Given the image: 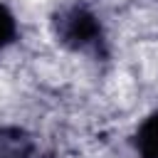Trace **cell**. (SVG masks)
<instances>
[{
    "instance_id": "1",
    "label": "cell",
    "mask_w": 158,
    "mask_h": 158,
    "mask_svg": "<svg viewBox=\"0 0 158 158\" xmlns=\"http://www.w3.org/2000/svg\"><path fill=\"white\" fill-rule=\"evenodd\" d=\"M49 32L54 42L72 54H84L96 62L109 57L106 27L99 12L86 0H72L59 5L49 15Z\"/></svg>"
},
{
    "instance_id": "2",
    "label": "cell",
    "mask_w": 158,
    "mask_h": 158,
    "mask_svg": "<svg viewBox=\"0 0 158 158\" xmlns=\"http://www.w3.org/2000/svg\"><path fill=\"white\" fill-rule=\"evenodd\" d=\"M35 136L17 123H0V158H37Z\"/></svg>"
},
{
    "instance_id": "3",
    "label": "cell",
    "mask_w": 158,
    "mask_h": 158,
    "mask_svg": "<svg viewBox=\"0 0 158 158\" xmlns=\"http://www.w3.org/2000/svg\"><path fill=\"white\" fill-rule=\"evenodd\" d=\"M131 146L138 158H158V109L148 111L131 133Z\"/></svg>"
},
{
    "instance_id": "4",
    "label": "cell",
    "mask_w": 158,
    "mask_h": 158,
    "mask_svg": "<svg viewBox=\"0 0 158 158\" xmlns=\"http://www.w3.org/2000/svg\"><path fill=\"white\" fill-rule=\"evenodd\" d=\"M20 37V25L15 12L10 10V5L5 0H0V52H5L7 47H12Z\"/></svg>"
}]
</instances>
